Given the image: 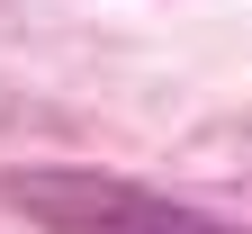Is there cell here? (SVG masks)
Returning <instances> with one entry per match:
<instances>
[{
	"mask_svg": "<svg viewBox=\"0 0 252 234\" xmlns=\"http://www.w3.org/2000/svg\"><path fill=\"white\" fill-rule=\"evenodd\" d=\"M18 216H36L45 234H225L216 216L180 207V198L117 180V171H72V162H45V171H9L0 180Z\"/></svg>",
	"mask_w": 252,
	"mask_h": 234,
	"instance_id": "cell-1",
	"label": "cell"
}]
</instances>
